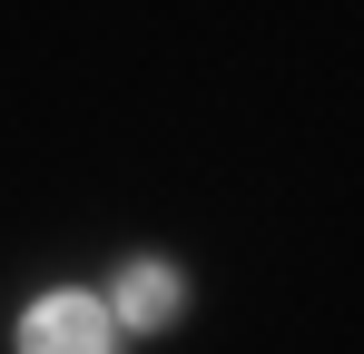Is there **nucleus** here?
<instances>
[{"label": "nucleus", "mask_w": 364, "mask_h": 354, "mask_svg": "<svg viewBox=\"0 0 364 354\" xmlns=\"http://www.w3.org/2000/svg\"><path fill=\"white\" fill-rule=\"evenodd\" d=\"M109 345H119L109 305H99V295H79V286L40 295V305L20 315V354H109Z\"/></svg>", "instance_id": "f257e3e1"}, {"label": "nucleus", "mask_w": 364, "mask_h": 354, "mask_svg": "<svg viewBox=\"0 0 364 354\" xmlns=\"http://www.w3.org/2000/svg\"><path fill=\"white\" fill-rule=\"evenodd\" d=\"M178 266H158V256H138V266H119V295H109V325H128V335H158V325H178Z\"/></svg>", "instance_id": "f03ea898"}]
</instances>
